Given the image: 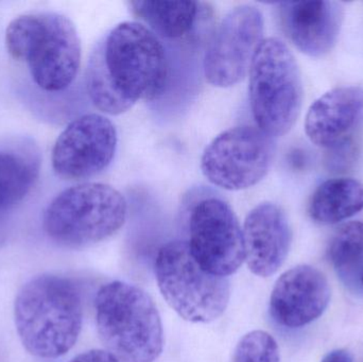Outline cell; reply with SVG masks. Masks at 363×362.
Here are the masks:
<instances>
[{
  "label": "cell",
  "mask_w": 363,
  "mask_h": 362,
  "mask_svg": "<svg viewBox=\"0 0 363 362\" xmlns=\"http://www.w3.org/2000/svg\"><path fill=\"white\" fill-rule=\"evenodd\" d=\"M170 66L162 40L140 21H123L96 45L85 84L91 103L111 116L165 94Z\"/></svg>",
  "instance_id": "obj_1"
},
{
  "label": "cell",
  "mask_w": 363,
  "mask_h": 362,
  "mask_svg": "<svg viewBox=\"0 0 363 362\" xmlns=\"http://www.w3.org/2000/svg\"><path fill=\"white\" fill-rule=\"evenodd\" d=\"M14 320L29 354L44 359L63 356L74 348L82 329L80 293L63 276H36L17 293Z\"/></svg>",
  "instance_id": "obj_2"
},
{
  "label": "cell",
  "mask_w": 363,
  "mask_h": 362,
  "mask_svg": "<svg viewBox=\"0 0 363 362\" xmlns=\"http://www.w3.org/2000/svg\"><path fill=\"white\" fill-rule=\"evenodd\" d=\"M6 46L13 59L27 64L34 84L47 93L66 91L80 70L78 31L67 16L59 13L13 19L6 28Z\"/></svg>",
  "instance_id": "obj_3"
},
{
  "label": "cell",
  "mask_w": 363,
  "mask_h": 362,
  "mask_svg": "<svg viewBox=\"0 0 363 362\" xmlns=\"http://www.w3.org/2000/svg\"><path fill=\"white\" fill-rule=\"evenodd\" d=\"M96 325L108 353L121 362H155L163 352L161 316L150 295L135 285L114 281L95 299Z\"/></svg>",
  "instance_id": "obj_4"
},
{
  "label": "cell",
  "mask_w": 363,
  "mask_h": 362,
  "mask_svg": "<svg viewBox=\"0 0 363 362\" xmlns=\"http://www.w3.org/2000/svg\"><path fill=\"white\" fill-rule=\"evenodd\" d=\"M128 203L111 185L85 182L68 187L49 203L43 229L55 244L79 249L112 237L125 225Z\"/></svg>",
  "instance_id": "obj_5"
},
{
  "label": "cell",
  "mask_w": 363,
  "mask_h": 362,
  "mask_svg": "<svg viewBox=\"0 0 363 362\" xmlns=\"http://www.w3.org/2000/svg\"><path fill=\"white\" fill-rule=\"evenodd\" d=\"M247 76L250 106L256 127L273 140L285 135L300 116L304 96L294 53L279 38H264Z\"/></svg>",
  "instance_id": "obj_6"
},
{
  "label": "cell",
  "mask_w": 363,
  "mask_h": 362,
  "mask_svg": "<svg viewBox=\"0 0 363 362\" xmlns=\"http://www.w3.org/2000/svg\"><path fill=\"white\" fill-rule=\"evenodd\" d=\"M155 276L168 305L188 322H213L228 307V278L205 271L192 256L187 242H170L160 249Z\"/></svg>",
  "instance_id": "obj_7"
},
{
  "label": "cell",
  "mask_w": 363,
  "mask_h": 362,
  "mask_svg": "<svg viewBox=\"0 0 363 362\" xmlns=\"http://www.w3.org/2000/svg\"><path fill=\"white\" fill-rule=\"evenodd\" d=\"M274 140L256 125H238L216 136L201 157L203 176L228 191L257 185L272 165Z\"/></svg>",
  "instance_id": "obj_8"
},
{
  "label": "cell",
  "mask_w": 363,
  "mask_h": 362,
  "mask_svg": "<svg viewBox=\"0 0 363 362\" xmlns=\"http://www.w3.org/2000/svg\"><path fill=\"white\" fill-rule=\"evenodd\" d=\"M264 14L249 4L232 9L216 27L205 49L203 72L209 84L228 89L249 74L264 38Z\"/></svg>",
  "instance_id": "obj_9"
},
{
  "label": "cell",
  "mask_w": 363,
  "mask_h": 362,
  "mask_svg": "<svg viewBox=\"0 0 363 362\" xmlns=\"http://www.w3.org/2000/svg\"><path fill=\"white\" fill-rule=\"evenodd\" d=\"M187 244L196 263L213 276L228 278L245 261L242 227L220 198H205L194 206Z\"/></svg>",
  "instance_id": "obj_10"
},
{
  "label": "cell",
  "mask_w": 363,
  "mask_h": 362,
  "mask_svg": "<svg viewBox=\"0 0 363 362\" xmlns=\"http://www.w3.org/2000/svg\"><path fill=\"white\" fill-rule=\"evenodd\" d=\"M116 128L102 114L91 113L72 120L55 140L51 162L57 176L82 181L104 172L116 153Z\"/></svg>",
  "instance_id": "obj_11"
},
{
  "label": "cell",
  "mask_w": 363,
  "mask_h": 362,
  "mask_svg": "<svg viewBox=\"0 0 363 362\" xmlns=\"http://www.w3.org/2000/svg\"><path fill=\"white\" fill-rule=\"evenodd\" d=\"M326 276L311 266H296L281 274L270 298V314L281 327L298 329L323 315L330 304Z\"/></svg>",
  "instance_id": "obj_12"
},
{
  "label": "cell",
  "mask_w": 363,
  "mask_h": 362,
  "mask_svg": "<svg viewBox=\"0 0 363 362\" xmlns=\"http://www.w3.org/2000/svg\"><path fill=\"white\" fill-rule=\"evenodd\" d=\"M245 261L252 273L269 278L289 254L292 232L283 208L272 202L258 204L245 217L242 227Z\"/></svg>",
  "instance_id": "obj_13"
},
{
  "label": "cell",
  "mask_w": 363,
  "mask_h": 362,
  "mask_svg": "<svg viewBox=\"0 0 363 362\" xmlns=\"http://www.w3.org/2000/svg\"><path fill=\"white\" fill-rule=\"evenodd\" d=\"M343 8L336 1H288L279 4L281 27L290 42L309 57H323L338 40Z\"/></svg>",
  "instance_id": "obj_14"
},
{
  "label": "cell",
  "mask_w": 363,
  "mask_h": 362,
  "mask_svg": "<svg viewBox=\"0 0 363 362\" xmlns=\"http://www.w3.org/2000/svg\"><path fill=\"white\" fill-rule=\"evenodd\" d=\"M362 121V87H338L311 104L305 118V132L313 144L332 149L353 140Z\"/></svg>",
  "instance_id": "obj_15"
},
{
  "label": "cell",
  "mask_w": 363,
  "mask_h": 362,
  "mask_svg": "<svg viewBox=\"0 0 363 362\" xmlns=\"http://www.w3.org/2000/svg\"><path fill=\"white\" fill-rule=\"evenodd\" d=\"M201 4L196 1L134 0L132 13L160 40H182L194 33L200 23Z\"/></svg>",
  "instance_id": "obj_16"
},
{
  "label": "cell",
  "mask_w": 363,
  "mask_h": 362,
  "mask_svg": "<svg viewBox=\"0 0 363 362\" xmlns=\"http://www.w3.org/2000/svg\"><path fill=\"white\" fill-rule=\"evenodd\" d=\"M308 210L321 225L347 220L363 210V184L355 179H330L315 189Z\"/></svg>",
  "instance_id": "obj_17"
},
{
  "label": "cell",
  "mask_w": 363,
  "mask_h": 362,
  "mask_svg": "<svg viewBox=\"0 0 363 362\" xmlns=\"http://www.w3.org/2000/svg\"><path fill=\"white\" fill-rule=\"evenodd\" d=\"M40 159L31 153L0 150V215L13 210L31 191Z\"/></svg>",
  "instance_id": "obj_18"
},
{
  "label": "cell",
  "mask_w": 363,
  "mask_h": 362,
  "mask_svg": "<svg viewBox=\"0 0 363 362\" xmlns=\"http://www.w3.org/2000/svg\"><path fill=\"white\" fill-rule=\"evenodd\" d=\"M362 255L363 223L352 221L339 227L328 249L330 263L338 269H345L355 265Z\"/></svg>",
  "instance_id": "obj_19"
},
{
  "label": "cell",
  "mask_w": 363,
  "mask_h": 362,
  "mask_svg": "<svg viewBox=\"0 0 363 362\" xmlns=\"http://www.w3.org/2000/svg\"><path fill=\"white\" fill-rule=\"evenodd\" d=\"M233 362H279V346L267 332H251L237 344Z\"/></svg>",
  "instance_id": "obj_20"
},
{
  "label": "cell",
  "mask_w": 363,
  "mask_h": 362,
  "mask_svg": "<svg viewBox=\"0 0 363 362\" xmlns=\"http://www.w3.org/2000/svg\"><path fill=\"white\" fill-rule=\"evenodd\" d=\"M328 150L330 151L328 159V167L337 171L349 168L355 159L356 147L353 140H347Z\"/></svg>",
  "instance_id": "obj_21"
},
{
  "label": "cell",
  "mask_w": 363,
  "mask_h": 362,
  "mask_svg": "<svg viewBox=\"0 0 363 362\" xmlns=\"http://www.w3.org/2000/svg\"><path fill=\"white\" fill-rule=\"evenodd\" d=\"M69 362H121L108 351L91 350L74 357Z\"/></svg>",
  "instance_id": "obj_22"
},
{
  "label": "cell",
  "mask_w": 363,
  "mask_h": 362,
  "mask_svg": "<svg viewBox=\"0 0 363 362\" xmlns=\"http://www.w3.org/2000/svg\"><path fill=\"white\" fill-rule=\"evenodd\" d=\"M322 362H353V357L347 351L336 350L328 353Z\"/></svg>",
  "instance_id": "obj_23"
},
{
  "label": "cell",
  "mask_w": 363,
  "mask_h": 362,
  "mask_svg": "<svg viewBox=\"0 0 363 362\" xmlns=\"http://www.w3.org/2000/svg\"><path fill=\"white\" fill-rule=\"evenodd\" d=\"M306 155L304 154L302 150H296L294 152V159H292V164L296 168H303L306 164Z\"/></svg>",
  "instance_id": "obj_24"
},
{
  "label": "cell",
  "mask_w": 363,
  "mask_h": 362,
  "mask_svg": "<svg viewBox=\"0 0 363 362\" xmlns=\"http://www.w3.org/2000/svg\"><path fill=\"white\" fill-rule=\"evenodd\" d=\"M362 283H363V276H362Z\"/></svg>",
  "instance_id": "obj_25"
}]
</instances>
